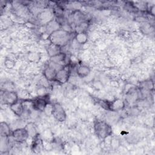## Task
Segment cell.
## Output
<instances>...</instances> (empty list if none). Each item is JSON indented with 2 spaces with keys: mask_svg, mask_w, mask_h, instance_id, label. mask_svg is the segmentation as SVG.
<instances>
[{
  "mask_svg": "<svg viewBox=\"0 0 155 155\" xmlns=\"http://www.w3.org/2000/svg\"><path fill=\"white\" fill-rule=\"evenodd\" d=\"M4 65L7 68H13L15 65V62L12 59L7 58L4 61Z\"/></svg>",
  "mask_w": 155,
  "mask_h": 155,
  "instance_id": "cell-22",
  "label": "cell"
},
{
  "mask_svg": "<svg viewBox=\"0 0 155 155\" xmlns=\"http://www.w3.org/2000/svg\"><path fill=\"white\" fill-rule=\"evenodd\" d=\"M62 67L51 62L48 66L45 68L43 71L44 77L48 81H53L55 80L56 75L59 70H60Z\"/></svg>",
  "mask_w": 155,
  "mask_h": 155,
  "instance_id": "cell-5",
  "label": "cell"
},
{
  "mask_svg": "<svg viewBox=\"0 0 155 155\" xmlns=\"http://www.w3.org/2000/svg\"><path fill=\"white\" fill-rule=\"evenodd\" d=\"M51 116H53V117L57 121L60 122L65 121L67 119V113L65 109L62 106V105L58 102L53 104V108Z\"/></svg>",
  "mask_w": 155,
  "mask_h": 155,
  "instance_id": "cell-6",
  "label": "cell"
},
{
  "mask_svg": "<svg viewBox=\"0 0 155 155\" xmlns=\"http://www.w3.org/2000/svg\"><path fill=\"white\" fill-rule=\"evenodd\" d=\"M93 86L95 88H96L97 90H99V89H101V88H103V85H102V82H100V81H96L94 82Z\"/></svg>",
  "mask_w": 155,
  "mask_h": 155,
  "instance_id": "cell-24",
  "label": "cell"
},
{
  "mask_svg": "<svg viewBox=\"0 0 155 155\" xmlns=\"http://www.w3.org/2000/svg\"><path fill=\"white\" fill-rule=\"evenodd\" d=\"M31 143V150L35 153H40L44 148L43 144V140L41 139L39 134H38L35 137L32 138Z\"/></svg>",
  "mask_w": 155,
  "mask_h": 155,
  "instance_id": "cell-9",
  "label": "cell"
},
{
  "mask_svg": "<svg viewBox=\"0 0 155 155\" xmlns=\"http://www.w3.org/2000/svg\"><path fill=\"white\" fill-rule=\"evenodd\" d=\"M25 129L27 130L29 137H31L32 138H33L34 137H35L38 134H39L37 131V129L36 127L35 124L33 122H29L28 123L25 127Z\"/></svg>",
  "mask_w": 155,
  "mask_h": 155,
  "instance_id": "cell-18",
  "label": "cell"
},
{
  "mask_svg": "<svg viewBox=\"0 0 155 155\" xmlns=\"http://www.w3.org/2000/svg\"><path fill=\"white\" fill-rule=\"evenodd\" d=\"M125 102L119 98L114 99L110 102V110L113 112H117L122 110L125 108Z\"/></svg>",
  "mask_w": 155,
  "mask_h": 155,
  "instance_id": "cell-10",
  "label": "cell"
},
{
  "mask_svg": "<svg viewBox=\"0 0 155 155\" xmlns=\"http://www.w3.org/2000/svg\"><path fill=\"white\" fill-rule=\"evenodd\" d=\"M12 131L9 125L5 122H1L0 123V135L1 137H9L12 136Z\"/></svg>",
  "mask_w": 155,
  "mask_h": 155,
  "instance_id": "cell-13",
  "label": "cell"
},
{
  "mask_svg": "<svg viewBox=\"0 0 155 155\" xmlns=\"http://www.w3.org/2000/svg\"><path fill=\"white\" fill-rule=\"evenodd\" d=\"M96 102L104 109L107 110H110V101L104 99H96Z\"/></svg>",
  "mask_w": 155,
  "mask_h": 155,
  "instance_id": "cell-20",
  "label": "cell"
},
{
  "mask_svg": "<svg viewBox=\"0 0 155 155\" xmlns=\"http://www.w3.org/2000/svg\"><path fill=\"white\" fill-rule=\"evenodd\" d=\"M93 128L95 134L101 139L110 137L113 133L111 126L104 120L96 119L94 121Z\"/></svg>",
  "mask_w": 155,
  "mask_h": 155,
  "instance_id": "cell-2",
  "label": "cell"
},
{
  "mask_svg": "<svg viewBox=\"0 0 155 155\" xmlns=\"http://www.w3.org/2000/svg\"><path fill=\"white\" fill-rule=\"evenodd\" d=\"M12 137L13 139L19 143L25 142L29 137L28 133L25 127L18 128L12 131Z\"/></svg>",
  "mask_w": 155,
  "mask_h": 155,
  "instance_id": "cell-7",
  "label": "cell"
},
{
  "mask_svg": "<svg viewBox=\"0 0 155 155\" xmlns=\"http://www.w3.org/2000/svg\"><path fill=\"white\" fill-rule=\"evenodd\" d=\"M61 48V47L50 42L47 48V54L50 58L53 57L62 52Z\"/></svg>",
  "mask_w": 155,
  "mask_h": 155,
  "instance_id": "cell-14",
  "label": "cell"
},
{
  "mask_svg": "<svg viewBox=\"0 0 155 155\" xmlns=\"http://www.w3.org/2000/svg\"><path fill=\"white\" fill-rule=\"evenodd\" d=\"M48 40L52 44L64 47L68 44L71 39V33H69L61 28L52 32L48 36Z\"/></svg>",
  "mask_w": 155,
  "mask_h": 155,
  "instance_id": "cell-1",
  "label": "cell"
},
{
  "mask_svg": "<svg viewBox=\"0 0 155 155\" xmlns=\"http://www.w3.org/2000/svg\"><path fill=\"white\" fill-rule=\"evenodd\" d=\"M46 95L44 96H38L36 99L32 100L33 108L35 111H44V110L48 102L46 99Z\"/></svg>",
  "mask_w": 155,
  "mask_h": 155,
  "instance_id": "cell-8",
  "label": "cell"
},
{
  "mask_svg": "<svg viewBox=\"0 0 155 155\" xmlns=\"http://www.w3.org/2000/svg\"><path fill=\"white\" fill-rule=\"evenodd\" d=\"M53 108V104L48 102L46 105L43 112H44V113L47 116H51Z\"/></svg>",
  "mask_w": 155,
  "mask_h": 155,
  "instance_id": "cell-21",
  "label": "cell"
},
{
  "mask_svg": "<svg viewBox=\"0 0 155 155\" xmlns=\"http://www.w3.org/2000/svg\"><path fill=\"white\" fill-rule=\"evenodd\" d=\"M19 100L18 93L15 90H1V101L2 104L10 105Z\"/></svg>",
  "mask_w": 155,
  "mask_h": 155,
  "instance_id": "cell-4",
  "label": "cell"
},
{
  "mask_svg": "<svg viewBox=\"0 0 155 155\" xmlns=\"http://www.w3.org/2000/svg\"><path fill=\"white\" fill-rule=\"evenodd\" d=\"M90 68L85 65H80L76 69V74L81 78L87 77L90 73Z\"/></svg>",
  "mask_w": 155,
  "mask_h": 155,
  "instance_id": "cell-16",
  "label": "cell"
},
{
  "mask_svg": "<svg viewBox=\"0 0 155 155\" xmlns=\"http://www.w3.org/2000/svg\"><path fill=\"white\" fill-rule=\"evenodd\" d=\"M66 57H67V55L65 53L63 52H61L58 54L50 58V62L63 67L65 65H66V64H65Z\"/></svg>",
  "mask_w": 155,
  "mask_h": 155,
  "instance_id": "cell-12",
  "label": "cell"
},
{
  "mask_svg": "<svg viewBox=\"0 0 155 155\" xmlns=\"http://www.w3.org/2000/svg\"><path fill=\"white\" fill-rule=\"evenodd\" d=\"M70 74L71 67L69 64H67L58 71L54 81L59 84H64L68 82Z\"/></svg>",
  "mask_w": 155,
  "mask_h": 155,
  "instance_id": "cell-3",
  "label": "cell"
},
{
  "mask_svg": "<svg viewBox=\"0 0 155 155\" xmlns=\"http://www.w3.org/2000/svg\"><path fill=\"white\" fill-rule=\"evenodd\" d=\"M144 85L143 86V88L145 90H151L154 89V84L153 82L152 81H146L144 83Z\"/></svg>",
  "mask_w": 155,
  "mask_h": 155,
  "instance_id": "cell-23",
  "label": "cell"
},
{
  "mask_svg": "<svg viewBox=\"0 0 155 155\" xmlns=\"http://www.w3.org/2000/svg\"><path fill=\"white\" fill-rule=\"evenodd\" d=\"M74 39L77 43L81 45H84L87 42L88 36L87 32H80L76 33Z\"/></svg>",
  "mask_w": 155,
  "mask_h": 155,
  "instance_id": "cell-17",
  "label": "cell"
},
{
  "mask_svg": "<svg viewBox=\"0 0 155 155\" xmlns=\"http://www.w3.org/2000/svg\"><path fill=\"white\" fill-rule=\"evenodd\" d=\"M10 110L17 116H21L24 113V108L23 105V101L18 100L15 103L10 105Z\"/></svg>",
  "mask_w": 155,
  "mask_h": 155,
  "instance_id": "cell-11",
  "label": "cell"
},
{
  "mask_svg": "<svg viewBox=\"0 0 155 155\" xmlns=\"http://www.w3.org/2000/svg\"><path fill=\"white\" fill-rule=\"evenodd\" d=\"M88 27V23L87 21H84L79 24L76 25V32L80 33V32H86V30Z\"/></svg>",
  "mask_w": 155,
  "mask_h": 155,
  "instance_id": "cell-19",
  "label": "cell"
},
{
  "mask_svg": "<svg viewBox=\"0 0 155 155\" xmlns=\"http://www.w3.org/2000/svg\"><path fill=\"white\" fill-rule=\"evenodd\" d=\"M59 28H61V25L56 19H52L46 24V31L48 35Z\"/></svg>",
  "mask_w": 155,
  "mask_h": 155,
  "instance_id": "cell-15",
  "label": "cell"
}]
</instances>
